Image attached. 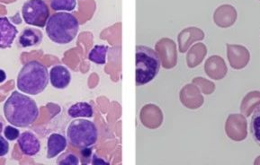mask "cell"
I'll return each mask as SVG.
<instances>
[{
	"label": "cell",
	"instance_id": "obj_1",
	"mask_svg": "<svg viewBox=\"0 0 260 165\" xmlns=\"http://www.w3.org/2000/svg\"><path fill=\"white\" fill-rule=\"evenodd\" d=\"M39 113L36 101L16 91L5 102V118L16 128L31 126L39 118Z\"/></svg>",
	"mask_w": 260,
	"mask_h": 165
},
{
	"label": "cell",
	"instance_id": "obj_2",
	"mask_svg": "<svg viewBox=\"0 0 260 165\" xmlns=\"http://www.w3.org/2000/svg\"><path fill=\"white\" fill-rule=\"evenodd\" d=\"M49 80L47 67L37 60H31L21 68L16 85L22 93L37 95L46 89Z\"/></svg>",
	"mask_w": 260,
	"mask_h": 165
},
{
	"label": "cell",
	"instance_id": "obj_3",
	"mask_svg": "<svg viewBox=\"0 0 260 165\" xmlns=\"http://www.w3.org/2000/svg\"><path fill=\"white\" fill-rule=\"evenodd\" d=\"M79 20L67 12L55 13L49 17L46 24L48 38L54 44H70L79 32Z\"/></svg>",
	"mask_w": 260,
	"mask_h": 165
},
{
	"label": "cell",
	"instance_id": "obj_4",
	"mask_svg": "<svg viewBox=\"0 0 260 165\" xmlns=\"http://www.w3.org/2000/svg\"><path fill=\"white\" fill-rule=\"evenodd\" d=\"M160 59L157 52L139 45L136 47V85L143 86L151 82L160 69Z\"/></svg>",
	"mask_w": 260,
	"mask_h": 165
},
{
	"label": "cell",
	"instance_id": "obj_5",
	"mask_svg": "<svg viewBox=\"0 0 260 165\" xmlns=\"http://www.w3.org/2000/svg\"><path fill=\"white\" fill-rule=\"evenodd\" d=\"M67 137L71 146L83 149L95 145L99 131L93 122L79 118L71 122L68 127Z\"/></svg>",
	"mask_w": 260,
	"mask_h": 165
},
{
	"label": "cell",
	"instance_id": "obj_6",
	"mask_svg": "<svg viewBox=\"0 0 260 165\" xmlns=\"http://www.w3.org/2000/svg\"><path fill=\"white\" fill-rule=\"evenodd\" d=\"M22 16L29 25L43 28L46 26L50 10L44 0H28L22 8Z\"/></svg>",
	"mask_w": 260,
	"mask_h": 165
},
{
	"label": "cell",
	"instance_id": "obj_7",
	"mask_svg": "<svg viewBox=\"0 0 260 165\" xmlns=\"http://www.w3.org/2000/svg\"><path fill=\"white\" fill-rule=\"evenodd\" d=\"M21 152L27 156H35L39 153L41 143L35 134L30 131L23 132L17 139Z\"/></svg>",
	"mask_w": 260,
	"mask_h": 165
},
{
	"label": "cell",
	"instance_id": "obj_8",
	"mask_svg": "<svg viewBox=\"0 0 260 165\" xmlns=\"http://www.w3.org/2000/svg\"><path fill=\"white\" fill-rule=\"evenodd\" d=\"M17 33V28L8 17H0V49L11 47Z\"/></svg>",
	"mask_w": 260,
	"mask_h": 165
},
{
	"label": "cell",
	"instance_id": "obj_9",
	"mask_svg": "<svg viewBox=\"0 0 260 165\" xmlns=\"http://www.w3.org/2000/svg\"><path fill=\"white\" fill-rule=\"evenodd\" d=\"M51 86L56 89H65L71 80V72L62 65H56L49 72Z\"/></svg>",
	"mask_w": 260,
	"mask_h": 165
},
{
	"label": "cell",
	"instance_id": "obj_10",
	"mask_svg": "<svg viewBox=\"0 0 260 165\" xmlns=\"http://www.w3.org/2000/svg\"><path fill=\"white\" fill-rule=\"evenodd\" d=\"M68 140L63 135L59 133H52L49 136L47 140V158L58 156L67 148Z\"/></svg>",
	"mask_w": 260,
	"mask_h": 165
},
{
	"label": "cell",
	"instance_id": "obj_11",
	"mask_svg": "<svg viewBox=\"0 0 260 165\" xmlns=\"http://www.w3.org/2000/svg\"><path fill=\"white\" fill-rule=\"evenodd\" d=\"M43 33L37 29L25 28L18 38L20 47L30 48L42 43Z\"/></svg>",
	"mask_w": 260,
	"mask_h": 165
},
{
	"label": "cell",
	"instance_id": "obj_12",
	"mask_svg": "<svg viewBox=\"0 0 260 165\" xmlns=\"http://www.w3.org/2000/svg\"><path fill=\"white\" fill-rule=\"evenodd\" d=\"M228 128H234L236 132L233 136V139L236 141L244 140L247 138L248 130H247V120L241 115H233L228 119Z\"/></svg>",
	"mask_w": 260,
	"mask_h": 165
},
{
	"label": "cell",
	"instance_id": "obj_13",
	"mask_svg": "<svg viewBox=\"0 0 260 165\" xmlns=\"http://www.w3.org/2000/svg\"><path fill=\"white\" fill-rule=\"evenodd\" d=\"M68 114L71 118H92L93 108L87 102H77L69 108Z\"/></svg>",
	"mask_w": 260,
	"mask_h": 165
},
{
	"label": "cell",
	"instance_id": "obj_14",
	"mask_svg": "<svg viewBox=\"0 0 260 165\" xmlns=\"http://www.w3.org/2000/svg\"><path fill=\"white\" fill-rule=\"evenodd\" d=\"M260 105V92L253 91L245 96L241 103V111L246 117H249L253 110Z\"/></svg>",
	"mask_w": 260,
	"mask_h": 165
},
{
	"label": "cell",
	"instance_id": "obj_15",
	"mask_svg": "<svg viewBox=\"0 0 260 165\" xmlns=\"http://www.w3.org/2000/svg\"><path fill=\"white\" fill-rule=\"evenodd\" d=\"M107 51L108 47L106 45H95L89 52L88 59L98 65H104L107 62Z\"/></svg>",
	"mask_w": 260,
	"mask_h": 165
},
{
	"label": "cell",
	"instance_id": "obj_16",
	"mask_svg": "<svg viewBox=\"0 0 260 165\" xmlns=\"http://www.w3.org/2000/svg\"><path fill=\"white\" fill-rule=\"evenodd\" d=\"M250 131L254 141L260 146V105L256 107V110L253 113L250 123Z\"/></svg>",
	"mask_w": 260,
	"mask_h": 165
},
{
	"label": "cell",
	"instance_id": "obj_17",
	"mask_svg": "<svg viewBox=\"0 0 260 165\" xmlns=\"http://www.w3.org/2000/svg\"><path fill=\"white\" fill-rule=\"evenodd\" d=\"M77 6L76 0H51V7L54 11H73Z\"/></svg>",
	"mask_w": 260,
	"mask_h": 165
},
{
	"label": "cell",
	"instance_id": "obj_18",
	"mask_svg": "<svg viewBox=\"0 0 260 165\" xmlns=\"http://www.w3.org/2000/svg\"><path fill=\"white\" fill-rule=\"evenodd\" d=\"M57 162L59 164L78 165L79 163V160L75 153H67L61 155L59 159H58Z\"/></svg>",
	"mask_w": 260,
	"mask_h": 165
},
{
	"label": "cell",
	"instance_id": "obj_19",
	"mask_svg": "<svg viewBox=\"0 0 260 165\" xmlns=\"http://www.w3.org/2000/svg\"><path fill=\"white\" fill-rule=\"evenodd\" d=\"M4 136L8 141H15L19 138V130L16 129V127H13V125L6 127L4 130Z\"/></svg>",
	"mask_w": 260,
	"mask_h": 165
},
{
	"label": "cell",
	"instance_id": "obj_20",
	"mask_svg": "<svg viewBox=\"0 0 260 165\" xmlns=\"http://www.w3.org/2000/svg\"><path fill=\"white\" fill-rule=\"evenodd\" d=\"M9 151V144L8 139L0 136V157L7 155Z\"/></svg>",
	"mask_w": 260,
	"mask_h": 165
},
{
	"label": "cell",
	"instance_id": "obj_21",
	"mask_svg": "<svg viewBox=\"0 0 260 165\" xmlns=\"http://www.w3.org/2000/svg\"><path fill=\"white\" fill-rule=\"evenodd\" d=\"M7 78V75H6V72L2 69H0V84L5 82V80Z\"/></svg>",
	"mask_w": 260,
	"mask_h": 165
},
{
	"label": "cell",
	"instance_id": "obj_22",
	"mask_svg": "<svg viewBox=\"0 0 260 165\" xmlns=\"http://www.w3.org/2000/svg\"><path fill=\"white\" fill-rule=\"evenodd\" d=\"M254 164H260V156H258V157L256 158V160L255 161V162H254Z\"/></svg>",
	"mask_w": 260,
	"mask_h": 165
},
{
	"label": "cell",
	"instance_id": "obj_23",
	"mask_svg": "<svg viewBox=\"0 0 260 165\" xmlns=\"http://www.w3.org/2000/svg\"><path fill=\"white\" fill-rule=\"evenodd\" d=\"M3 127H4V125H3V122L0 121V133L2 132V130H3Z\"/></svg>",
	"mask_w": 260,
	"mask_h": 165
}]
</instances>
